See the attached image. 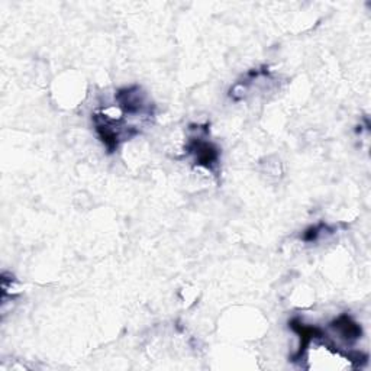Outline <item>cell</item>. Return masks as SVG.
<instances>
[{"label":"cell","instance_id":"1","mask_svg":"<svg viewBox=\"0 0 371 371\" xmlns=\"http://www.w3.org/2000/svg\"><path fill=\"white\" fill-rule=\"evenodd\" d=\"M188 151L193 155L194 163L210 171H214L219 161V150L214 142L207 141L203 135L197 134L189 139Z\"/></svg>","mask_w":371,"mask_h":371},{"label":"cell","instance_id":"2","mask_svg":"<svg viewBox=\"0 0 371 371\" xmlns=\"http://www.w3.org/2000/svg\"><path fill=\"white\" fill-rule=\"evenodd\" d=\"M330 328H333L335 333H338V335L346 339L347 342L359 341L363 335L361 326L357 324L352 317L347 313L338 316L335 321L330 322Z\"/></svg>","mask_w":371,"mask_h":371},{"label":"cell","instance_id":"3","mask_svg":"<svg viewBox=\"0 0 371 371\" xmlns=\"http://www.w3.org/2000/svg\"><path fill=\"white\" fill-rule=\"evenodd\" d=\"M328 232H333V228L328 227V225H325V223H317V225H315V227H311L304 231L302 240L306 241V243H315Z\"/></svg>","mask_w":371,"mask_h":371}]
</instances>
